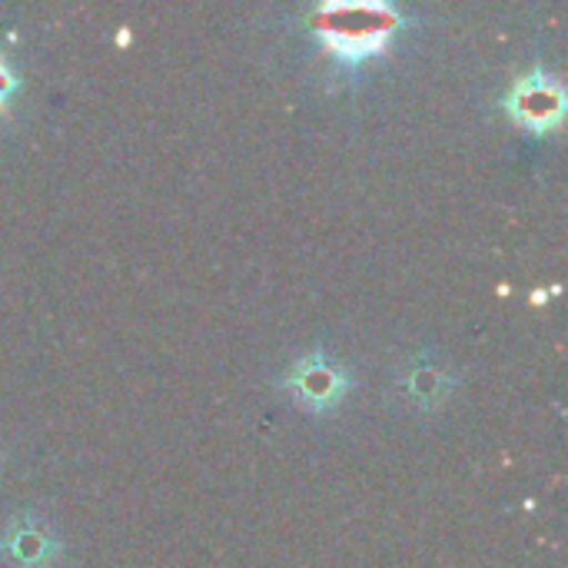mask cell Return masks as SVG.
<instances>
[{
    "mask_svg": "<svg viewBox=\"0 0 568 568\" xmlns=\"http://www.w3.org/2000/svg\"><path fill=\"white\" fill-rule=\"evenodd\" d=\"M353 376L323 349H313L310 356H303L283 379V389L310 413H329L343 403V396L349 393Z\"/></svg>",
    "mask_w": 568,
    "mask_h": 568,
    "instance_id": "obj_1",
    "label": "cell"
},
{
    "mask_svg": "<svg viewBox=\"0 0 568 568\" xmlns=\"http://www.w3.org/2000/svg\"><path fill=\"white\" fill-rule=\"evenodd\" d=\"M323 13H326L329 20H323L316 30L323 33L326 47H333L336 57H343V60H349V63H356V60L376 53L379 47H386L389 33L396 30V20H393V10H389V7H373L369 20H359V17H363V7H353L356 23H353V20H339L329 7H326Z\"/></svg>",
    "mask_w": 568,
    "mask_h": 568,
    "instance_id": "obj_2",
    "label": "cell"
},
{
    "mask_svg": "<svg viewBox=\"0 0 568 568\" xmlns=\"http://www.w3.org/2000/svg\"><path fill=\"white\" fill-rule=\"evenodd\" d=\"M513 120H519L523 126L529 130H552L562 123V113H566V93L559 87V80H552L549 73L536 70L529 77H523L509 100H506Z\"/></svg>",
    "mask_w": 568,
    "mask_h": 568,
    "instance_id": "obj_3",
    "label": "cell"
},
{
    "mask_svg": "<svg viewBox=\"0 0 568 568\" xmlns=\"http://www.w3.org/2000/svg\"><path fill=\"white\" fill-rule=\"evenodd\" d=\"M60 556V539L37 516H20L0 536V559L7 568H50Z\"/></svg>",
    "mask_w": 568,
    "mask_h": 568,
    "instance_id": "obj_4",
    "label": "cell"
},
{
    "mask_svg": "<svg viewBox=\"0 0 568 568\" xmlns=\"http://www.w3.org/2000/svg\"><path fill=\"white\" fill-rule=\"evenodd\" d=\"M403 386H406V393L413 396L416 406L436 409V406L446 403V396L453 393L456 379H453L449 373H443L436 363H429L426 356H419V359H413L409 369L403 373Z\"/></svg>",
    "mask_w": 568,
    "mask_h": 568,
    "instance_id": "obj_5",
    "label": "cell"
},
{
    "mask_svg": "<svg viewBox=\"0 0 568 568\" xmlns=\"http://www.w3.org/2000/svg\"><path fill=\"white\" fill-rule=\"evenodd\" d=\"M10 87H13V80H10V73H7V67L0 63V103H3V97L10 93Z\"/></svg>",
    "mask_w": 568,
    "mask_h": 568,
    "instance_id": "obj_6",
    "label": "cell"
}]
</instances>
